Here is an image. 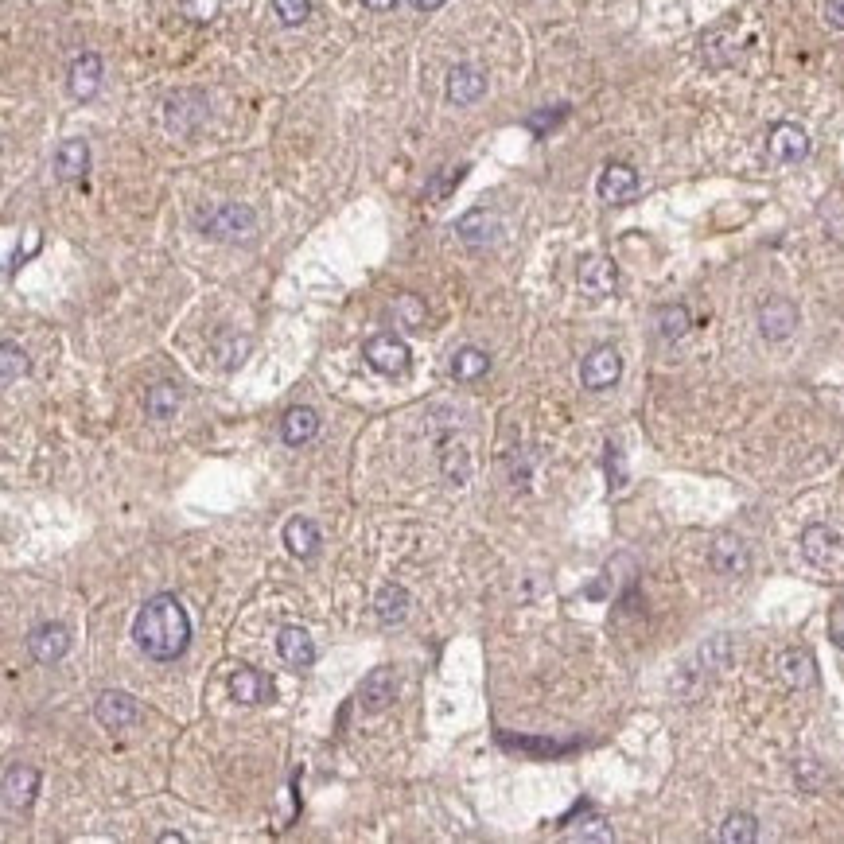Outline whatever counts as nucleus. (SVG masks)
<instances>
[{
  "instance_id": "obj_23",
  "label": "nucleus",
  "mask_w": 844,
  "mask_h": 844,
  "mask_svg": "<svg viewBox=\"0 0 844 844\" xmlns=\"http://www.w3.org/2000/svg\"><path fill=\"white\" fill-rule=\"evenodd\" d=\"M90 172V144L86 141H63L59 144V152H55V176L63 179V183H74V179H82Z\"/></svg>"
},
{
  "instance_id": "obj_33",
  "label": "nucleus",
  "mask_w": 844,
  "mask_h": 844,
  "mask_svg": "<svg viewBox=\"0 0 844 844\" xmlns=\"http://www.w3.org/2000/svg\"><path fill=\"white\" fill-rule=\"evenodd\" d=\"M214 351H218V358H222V366H238V362H242V354L249 351V339H238V335L222 331V335L214 339Z\"/></svg>"
},
{
  "instance_id": "obj_25",
  "label": "nucleus",
  "mask_w": 844,
  "mask_h": 844,
  "mask_svg": "<svg viewBox=\"0 0 844 844\" xmlns=\"http://www.w3.org/2000/svg\"><path fill=\"white\" fill-rule=\"evenodd\" d=\"M284 545H288V553L300 557V561L316 557V549H319L316 522H312V518H292V522L284 526Z\"/></svg>"
},
{
  "instance_id": "obj_37",
  "label": "nucleus",
  "mask_w": 844,
  "mask_h": 844,
  "mask_svg": "<svg viewBox=\"0 0 844 844\" xmlns=\"http://www.w3.org/2000/svg\"><path fill=\"white\" fill-rule=\"evenodd\" d=\"M564 117H568V106H553V109H541V113H533L526 125L533 129V133H537V137H545L553 125H561Z\"/></svg>"
},
{
  "instance_id": "obj_30",
  "label": "nucleus",
  "mask_w": 844,
  "mask_h": 844,
  "mask_svg": "<svg viewBox=\"0 0 844 844\" xmlns=\"http://www.w3.org/2000/svg\"><path fill=\"white\" fill-rule=\"evenodd\" d=\"M440 471H444L448 483L463 487V483L471 479V456H467V448H463V444H444V452H440Z\"/></svg>"
},
{
  "instance_id": "obj_39",
  "label": "nucleus",
  "mask_w": 844,
  "mask_h": 844,
  "mask_svg": "<svg viewBox=\"0 0 844 844\" xmlns=\"http://www.w3.org/2000/svg\"><path fill=\"white\" fill-rule=\"evenodd\" d=\"M607 475H611V487H623V483H627V471H623V456H619V448H607Z\"/></svg>"
},
{
  "instance_id": "obj_3",
  "label": "nucleus",
  "mask_w": 844,
  "mask_h": 844,
  "mask_svg": "<svg viewBox=\"0 0 844 844\" xmlns=\"http://www.w3.org/2000/svg\"><path fill=\"white\" fill-rule=\"evenodd\" d=\"M362 358L378 370V374H386V378H401L405 370H409V343L405 339H397V335H374L366 347H362Z\"/></svg>"
},
{
  "instance_id": "obj_31",
  "label": "nucleus",
  "mask_w": 844,
  "mask_h": 844,
  "mask_svg": "<svg viewBox=\"0 0 844 844\" xmlns=\"http://www.w3.org/2000/svg\"><path fill=\"white\" fill-rule=\"evenodd\" d=\"M701 47H704V63H708V67H732L739 55V47H732L724 32H708Z\"/></svg>"
},
{
  "instance_id": "obj_34",
  "label": "nucleus",
  "mask_w": 844,
  "mask_h": 844,
  "mask_svg": "<svg viewBox=\"0 0 844 844\" xmlns=\"http://www.w3.org/2000/svg\"><path fill=\"white\" fill-rule=\"evenodd\" d=\"M273 12H277L281 24L296 28V24H304L312 16V0H273Z\"/></svg>"
},
{
  "instance_id": "obj_27",
  "label": "nucleus",
  "mask_w": 844,
  "mask_h": 844,
  "mask_svg": "<svg viewBox=\"0 0 844 844\" xmlns=\"http://www.w3.org/2000/svg\"><path fill=\"white\" fill-rule=\"evenodd\" d=\"M179 409V386L176 382H160V386L148 389V397H144V413L152 417V421H172Z\"/></svg>"
},
{
  "instance_id": "obj_5",
  "label": "nucleus",
  "mask_w": 844,
  "mask_h": 844,
  "mask_svg": "<svg viewBox=\"0 0 844 844\" xmlns=\"http://www.w3.org/2000/svg\"><path fill=\"white\" fill-rule=\"evenodd\" d=\"M809 148H813L809 133L802 125H794V121H778L771 129V137H767V152L778 164H802L809 156Z\"/></svg>"
},
{
  "instance_id": "obj_35",
  "label": "nucleus",
  "mask_w": 844,
  "mask_h": 844,
  "mask_svg": "<svg viewBox=\"0 0 844 844\" xmlns=\"http://www.w3.org/2000/svg\"><path fill=\"white\" fill-rule=\"evenodd\" d=\"M179 12L191 24H211L214 16L222 12V0H179Z\"/></svg>"
},
{
  "instance_id": "obj_12",
  "label": "nucleus",
  "mask_w": 844,
  "mask_h": 844,
  "mask_svg": "<svg viewBox=\"0 0 844 844\" xmlns=\"http://www.w3.org/2000/svg\"><path fill=\"white\" fill-rule=\"evenodd\" d=\"M596 191L607 207H623V203H631L634 195H638V172H634L631 164H607L599 172Z\"/></svg>"
},
{
  "instance_id": "obj_28",
  "label": "nucleus",
  "mask_w": 844,
  "mask_h": 844,
  "mask_svg": "<svg viewBox=\"0 0 844 844\" xmlns=\"http://www.w3.org/2000/svg\"><path fill=\"white\" fill-rule=\"evenodd\" d=\"M491 370V358L479 351V347H463V351H456V358H452V378L456 382H475V378H483Z\"/></svg>"
},
{
  "instance_id": "obj_32",
  "label": "nucleus",
  "mask_w": 844,
  "mask_h": 844,
  "mask_svg": "<svg viewBox=\"0 0 844 844\" xmlns=\"http://www.w3.org/2000/svg\"><path fill=\"white\" fill-rule=\"evenodd\" d=\"M24 374H28V354L20 351L16 343H4L0 347V378H4V386L20 382Z\"/></svg>"
},
{
  "instance_id": "obj_7",
  "label": "nucleus",
  "mask_w": 844,
  "mask_h": 844,
  "mask_svg": "<svg viewBox=\"0 0 844 844\" xmlns=\"http://www.w3.org/2000/svg\"><path fill=\"white\" fill-rule=\"evenodd\" d=\"M94 716H98V724L102 728H129V724H137L141 720V704H137V697L133 693H125V689H106L98 701H94Z\"/></svg>"
},
{
  "instance_id": "obj_6",
  "label": "nucleus",
  "mask_w": 844,
  "mask_h": 844,
  "mask_svg": "<svg viewBox=\"0 0 844 844\" xmlns=\"http://www.w3.org/2000/svg\"><path fill=\"white\" fill-rule=\"evenodd\" d=\"M623 378V354L615 347H596L580 362V382L584 389H611Z\"/></svg>"
},
{
  "instance_id": "obj_18",
  "label": "nucleus",
  "mask_w": 844,
  "mask_h": 844,
  "mask_svg": "<svg viewBox=\"0 0 844 844\" xmlns=\"http://www.w3.org/2000/svg\"><path fill=\"white\" fill-rule=\"evenodd\" d=\"M277 650L292 669H308L316 662V642L304 627H281L277 634Z\"/></svg>"
},
{
  "instance_id": "obj_26",
  "label": "nucleus",
  "mask_w": 844,
  "mask_h": 844,
  "mask_svg": "<svg viewBox=\"0 0 844 844\" xmlns=\"http://www.w3.org/2000/svg\"><path fill=\"white\" fill-rule=\"evenodd\" d=\"M654 327H658V335H662L666 343H677V339H685V335H689L693 316H689V308H685V304H662V308L654 312Z\"/></svg>"
},
{
  "instance_id": "obj_19",
  "label": "nucleus",
  "mask_w": 844,
  "mask_h": 844,
  "mask_svg": "<svg viewBox=\"0 0 844 844\" xmlns=\"http://www.w3.org/2000/svg\"><path fill=\"white\" fill-rule=\"evenodd\" d=\"M67 86H71V94L78 98V102H90V98L98 94V86H102V59H98L94 51L78 55V59L71 63V78H67Z\"/></svg>"
},
{
  "instance_id": "obj_13",
  "label": "nucleus",
  "mask_w": 844,
  "mask_h": 844,
  "mask_svg": "<svg viewBox=\"0 0 844 844\" xmlns=\"http://www.w3.org/2000/svg\"><path fill=\"white\" fill-rule=\"evenodd\" d=\"M39 794V771L28 763H12L4 771V809H28Z\"/></svg>"
},
{
  "instance_id": "obj_36",
  "label": "nucleus",
  "mask_w": 844,
  "mask_h": 844,
  "mask_svg": "<svg viewBox=\"0 0 844 844\" xmlns=\"http://www.w3.org/2000/svg\"><path fill=\"white\" fill-rule=\"evenodd\" d=\"M393 316L401 319L405 327H424V304L417 300V296H397V304H393Z\"/></svg>"
},
{
  "instance_id": "obj_29",
  "label": "nucleus",
  "mask_w": 844,
  "mask_h": 844,
  "mask_svg": "<svg viewBox=\"0 0 844 844\" xmlns=\"http://www.w3.org/2000/svg\"><path fill=\"white\" fill-rule=\"evenodd\" d=\"M716 837H720L724 844H751L755 837H759V821H755L751 813H728Z\"/></svg>"
},
{
  "instance_id": "obj_10",
  "label": "nucleus",
  "mask_w": 844,
  "mask_h": 844,
  "mask_svg": "<svg viewBox=\"0 0 844 844\" xmlns=\"http://www.w3.org/2000/svg\"><path fill=\"white\" fill-rule=\"evenodd\" d=\"M708 561H712V568H716L720 576H728V580L747 576V568H751L747 541H743V537H736V533H720V537L712 541V553H708Z\"/></svg>"
},
{
  "instance_id": "obj_21",
  "label": "nucleus",
  "mask_w": 844,
  "mask_h": 844,
  "mask_svg": "<svg viewBox=\"0 0 844 844\" xmlns=\"http://www.w3.org/2000/svg\"><path fill=\"white\" fill-rule=\"evenodd\" d=\"M456 234H459V242H467V246H475V249L491 246L494 238H498V222H494L491 211L475 207V211H467L456 222Z\"/></svg>"
},
{
  "instance_id": "obj_1",
  "label": "nucleus",
  "mask_w": 844,
  "mask_h": 844,
  "mask_svg": "<svg viewBox=\"0 0 844 844\" xmlns=\"http://www.w3.org/2000/svg\"><path fill=\"white\" fill-rule=\"evenodd\" d=\"M133 638L144 658L152 662H176L191 642V619L176 596H152L133 619Z\"/></svg>"
},
{
  "instance_id": "obj_41",
  "label": "nucleus",
  "mask_w": 844,
  "mask_h": 844,
  "mask_svg": "<svg viewBox=\"0 0 844 844\" xmlns=\"http://www.w3.org/2000/svg\"><path fill=\"white\" fill-rule=\"evenodd\" d=\"M463 172H467V168H456V172H448V176H444V179H436V183L428 187V191H432V199H444V195H448V187H452V183H459V179H463Z\"/></svg>"
},
{
  "instance_id": "obj_15",
  "label": "nucleus",
  "mask_w": 844,
  "mask_h": 844,
  "mask_svg": "<svg viewBox=\"0 0 844 844\" xmlns=\"http://www.w3.org/2000/svg\"><path fill=\"white\" fill-rule=\"evenodd\" d=\"M393 697H397V673L386 666L370 669V673L362 677V685H358V704H362L366 712H382V708L393 704Z\"/></svg>"
},
{
  "instance_id": "obj_2",
  "label": "nucleus",
  "mask_w": 844,
  "mask_h": 844,
  "mask_svg": "<svg viewBox=\"0 0 844 844\" xmlns=\"http://www.w3.org/2000/svg\"><path fill=\"white\" fill-rule=\"evenodd\" d=\"M199 226L203 234L211 238H222V242H238V238H249L257 230V214L249 211L246 203H222L214 211L199 214Z\"/></svg>"
},
{
  "instance_id": "obj_42",
  "label": "nucleus",
  "mask_w": 844,
  "mask_h": 844,
  "mask_svg": "<svg viewBox=\"0 0 844 844\" xmlns=\"http://www.w3.org/2000/svg\"><path fill=\"white\" fill-rule=\"evenodd\" d=\"M397 0H362V8H370V12H389Z\"/></svg>"
},
{
  "instance_id": "obj_16",
  "label": "nucleus",
  "mask_w": 844,
  "mask_h": 844,
  "mask_svg": "<svg viewBox=\"0 0 844 844\" xmlns=\"http://www.w3.org/2000/svg\"><path fill=\"white\" fill-rule=\"evenodd\" d=\"M619 284V273H615V261L603 257V253H592L580 261V288L588 296H611Z\"/></svg>"
},
{
  "instance_id": "obj_17",
  "label": "nucleus",
  "mask_w": 844,
  "mask_h": 844,
  "mask_svg": "<svg viewBox=\"0 0 844 844\" xmlns=\"http://www.w3.org/2000/svg\"><path fill=\"white\" fill-rule=\"evenodd\" d=\"M230 697L238 704H265L273 701V681L265 673H257V669L238 666L234 677H230Z\"/></svg>"
},
{
  "instance_id": "obj_14",
  "label": "nucleus",
  "mask_w": 844,
  "mask_h": 844,
  "mask_svg": "<svg viewBox=\"0 0 844 844\" xmlns=\"http://www.w3.org/2000/svg\"><path fill=\"white\" fill-rule=\"evenodd\" d=\"M774 669H778V677H782L790 689H813V685H817V662H813V654L802 650V646L782 650V654L774 658Z\"/></svg>"
},
{
  "instance_id": "obj_43",
  "label": "nucleus",
  "mask_w": 844,
  "mask_h": 844,
  "mask_svg": "<svg viewBox=\"0 0 844 844\" xmlns=\"http://www.w3.org/2000/svg\"><path fill=\"white\" fill-rule=\"evenodd\" d=\"M413 4H417V8H421V12H436V8H444V4H448V0H413Z\"/></svg>"
},
{
  "instance_id": "obj_8",
  "label": "nucleus",
  "mask_w": 844,
  "mask_h": 844,
  "mask_svg": "<svg viewBox=\"0 0 844 844\" xmlns=\"http://www.w3.org/2000/svg\"><path fill=\"white\" fill-rule=\"evenodd\" d=\"M794 327H798V308H794V300H786V296H771V300H763V304H759V331H763V339H767V343H782V339H790V335H794Z\"/></svg>"
},
{
  "instance_id": "obj_22",
  "label": "nucleus",
  "mask_w": 844,
  "mask_h": 844,
  "mask_svg": "<svg viewBox=\"0 0 844 844\" xmlns=\"http://www.w3.org/2000/svg\"><path fill=\"white\" fill-rule=\"evenodd\" d=\"M483 94H487V74L479 71V67H456V71L448 74V98L456 106H471Z\"/></svg>"
},
{
  "instance_id": "obj_24",
  "label": "nucleus",
  "mask_w": 844,
  "mask_h": 844,
  "mask_svg": "<svg viewBox=\"0 0 844 844\" xmlns=\"http://www.w3.org/2000/svg\"><path fill=\"white\" fill-rule=\"evenodd\" d=\"M316 432H319V413H316V409H308V405H296V409H288V413H284V421H281L284 444L300 448V444L316 440Z\"/></svg>"
},
{
  "instance_id": "obj_4",
  "label": "nucleus",
  "mask_w": 844,
  "mask_h": 844,
  "mask_svg": "<svg viewBox=\"0 0 844 844\" xmlns=\"http://www.w3.org/2000/svg\"><path fill=\"white\" fill-rule=\"evenodd\" d=\"M802 557L813 568H837L844 561V537L829 526H806V533H802Z\"/></svg>"
},
{
  "instance_id": "obj_20",
  "label": "nucleus",
  "mask_w": 844,
  "mask_h": 844,
  "mask_svg": "<svg viewBox=\"0 0 844 844\" xmlns=\"http://www.w3.org/2000/svg\"><path fill=\"white\" fill-rule=\"evenodd\" d=\"M409 607H413V596H409L405 584H386V588L374 596V615H378V623H386V627L405 623V619H409Z\"/></svg>"
},
{
  "instance_id": "obj_40",
  "label": "nucleus",
  "mask_w": 844,
  "mask_h": 844,
  "mask_svg": "<svg viewBox=\"0 0 844 844\" xmlns=\"http://www.w3.org/2000/svg\"><path fill=\"white\" fill-rule=\"evenodd\" d=\"M821 16H825V24H829V28H837V32H844V0H825Z\"/></svg>"
},
{
  "instance_id": "obj_11",
  "label": "nucleus",
  "mask_w": 844,
  "mask_h": 844,
  "mask_svg": "<svg viewBox=\"0 0 844 844\" xmlns=\"http://www.w3.org/2000/svg\"><path fill=\"white\" fill-rule=\"evenodd\" d=\"M164 121H168L172 133L191 137V133L207 121V98H203V94H176V98H168Z\"/></svg>"
},
{
  "instance_id": "obj_38",
  "label": "nucleus",
  "mask_w": 844,
  "mask_h": 844,
  "mask_svg": "<svg viewBox=\"0 0 844 844\" xmlns=\"http://www.w3.org/2000/svg\"><path fill=\"white\" fill-rule=\"evenodd\" d=\"M794 778H798V786H802V790H809V794H813V790H821L825 771L817 767V759H802V763L794 767Z\"/></svg>"
},
{
  "instance_id": "obj_9",
  "label": "nucleus",
  "mask_w": 844,
  "mask_h": 844,
  "mask_svg": "<svg viewBox=\"0 0 844 844\" xmlns=\"http://www.w3.org/2000/svg\"><path fill=\"white\" fill-rule=\"evenodd\" d=\"M28 650H32V658L39 666H55L71 650V631L63 623H39L36 631L28 634Z\"/></svg>"
}]
</instances>
